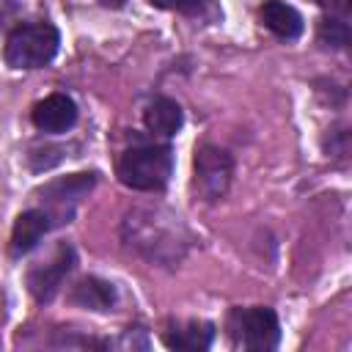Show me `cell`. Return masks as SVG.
<instances>
[{
	"label": "cell",
	"mask_w": 352,
	"mask_h": 352,
	"mask_svg": "<svg viewBox=\"0 0 352 352\" xmlns=\"http://www.w3.org/2000/svg\"><path fill=\"white\" fill-rule=\"evenodd\" d=\"M319 36H322V41H333L336 47H344L346 38H349L346 25L341 19H324L322 28H319Z\"/></svg>",
	"instance_id": "cell-13"
},
{
	"label": "cell",
	"mask_w": 352,
	"mask_h": 352,
	"mask_svg": "<svg viewBox=\"0 0 352 352\" xmlns=\"http://www.w3.org/2000/svg\"><path fill=\"white\" fill-rule=\"evenodd\" d=\"M52 228V220L44 209H28L16 217L14 228H11V253L14 256H25L30 253L38 239Z\"/></svg>",
	"instance_id": "cell-8"
},
{
	"label": "cell",
	"mask_w": 352,
	"mask_h": 352,
	"mask_svg": "<svg viewBox=\"0 0 352 352\" xmlns=\"http://www.w3.org/2000/svg\"><path fill=\"white\" fill-rule=\"evenodd\" d=\"M72 300L82 308H91V311H110L118 300L116 294V286L107 283V280H99V278H82L74 292H72Z\"/></svg>",
	"instance_id": "cell-12"
},
{
	"label": "cell",
	"mask_w": 352,
	"mask_h": 352,
	"mask_svg": "<svg viewBox=\"0 0 352 352\" xmlns=\"http://www.w3.org/2000/svg\"><path fill=\"white\" fill-rule=\"evenodd\" d=\"M261 22L267 30H272L280 38H297L305 28L300 11L283 0H267L261 6Z\"/></svg>",
	"instance_id": "cell-10"
},
{
	"label": "cell",
	"mask_w": 352,
	"mask_h": 352,
	"mask_svg": "<svg viewBox=\"0 0 352 352\" xmlns=\"http://www.w3.org/2000/svg\"><path fill=\"white\" fill-rule=\"evenodd\" d=\"M60 36L50 22L16 25L6 38V63L14 69H38L58 52Z\"/></svg>",
	"instance_id": "cell-2"
},
{
	"label": "cell",
	"mask_w": 352,
	"mask_h": 352,
	"mask_svg": "<svg viewBox=\"0 0 352 352\" xmlns=\"http://www.w3.org/2000/svg\"><path fill=\"white\" fill-rule=\"evenodd\" d=\"M74 267V250L69 245H60L50 261H41L36 264L30 272H28V289L30 294L38 300V302H47L55 297L60 280L69 275V270Z\"/></svg>",
	"instance_id": "cell-6"
},
{
	"label": "cell",
	"mask_w": 352,
	"mask_h": 352,
	"mask_svg": "<svg viewBox=\"0 0 352 352\" xmlns=\"http://www.w3.org/2000/svg\"><path fill=\"white\" fill-rule=\"evenodd\" d=\"M173 170V151L168 146H132L118 160V179L143 192L162 190Z\"/></svg>",
	"instance_id": "cell-1"
},
{
	"label": "cell",
	"mask_w": 352,
	"mask_h": 352,
	"mask_svg": "<svg viewBox=\"0 0 352 352\" xmlns=\"http://www.w3.org/2000/svg\"><path fill=\"white\" fill-rule=\"evenodd\" d=\"M212 338H214V327L209 322H198V319L184 322V324H173L162 336L165 346L184 349V352H201V349H206L212 344Z\"/></svg>",
	"instance_id": "cell-11"
},
{
	"label": "cell",
	"mask_w": 352,
	"mask_h": 352,
	"mask_svg": "<svg viewBox=\"0 0 352 352\" xmlns=\"http://www.w3.org/2000/svg\"><path fill=\"white\" fill-rule=\"evenodd\" d=\"M160 8H170V11H182V14H195L201 11L204 0H151Z\"/></svg>",
	"instance_id": "cell-14"
},
{
	"label": "cell",
	"mask_w": 352,
	"mask_h": 352,
	"mask_svg": "<svg viewBox=\"0 0 352 352\" xmlns=\"http://www.w3.org/2000/svg\"><path fill=\"white\" fill-rule=\"evenodd\" d=\"M226 330L236 346L253 349V352H270L280 341V324H278L275 311L261 308V305L234 308L226 319Z\"/></svg>",
	"instance_id": "cell-3"
},
{
	"label": "cell",
	"mask_w": 352,
	"mask_h": 352,
	"mask_svg": "<svg viewBox=\"0 0 352 352\" xmlns=\"http://www.w3.org/2000/svg\"><path fill=\"white\" fill-rule=\"evenodd\" d=\"M195 192L204 198V201H217L223 198V192L228 190V182H231V157L214 146H201L195 151Z\"/></svg>",
	"instance_id": "cell-5"
},
{
	"label": "cell",
	"mask_w": 352,
	"mask_h": 352,
	"mask_svg": "<svg viewBox=\"0 0 352 352\" xmlns=\"http://www.w3.org/2000/svg\"><path fill=\"white\" fill-rule=\"evenodd\" d=\"M94 187V173H72L66 179H55L50 184H44L36 195L41 198V209L50 214L52 226L69 223L74 206L80 204V198Z\"/></svg>",
	"instance_id": "cell-4"
},
{
	"label": "cell",
	"mask_w": 352,
	"mask_h": 352,
	"mask_svg": "<svg viewBox=\"0 0 352 352\" xmlns=\"http://www.w3.org/2000/svg\"><path fill=\"white\" fill-rule=\"evenodd\" d=\"M33 124L41 132H66L77 121V104L66 94H50L33 104Z\"/></svg>",
	"instance_id": "cell-7"
},
{
	"label": "cell",
	"mask_w": 352,
	"mask_h": 352,
	"mask_svg": "<svg viewBox=\"0 0 352 352\" xmlns=\"http://www.w3.org/2000/svg\"><path fill=\"white\" fill-rule=\"evenodd\" d=\"M102 3H104V6H124L126 0H102Z\"/></svg>",
	"instance_id": "cell-15"
},
{
	"label": "cell",
	"mask_w": 352,
	"mask_h": 352,
	"mask_svg": "<svg viewBox=\"0 0 352 352\" xmlns=\"http://www.w3.org/2000/svg\"><path fill=\"white\" fill-rule=\"evenodd\" d=\"M143 124L157 138H173L184 124V113H182L179 102H173L168 96H157L154 102H148V107L143 113Z\"/></svg>",
	"instance_id": "cell-9"
}]
</instances>
